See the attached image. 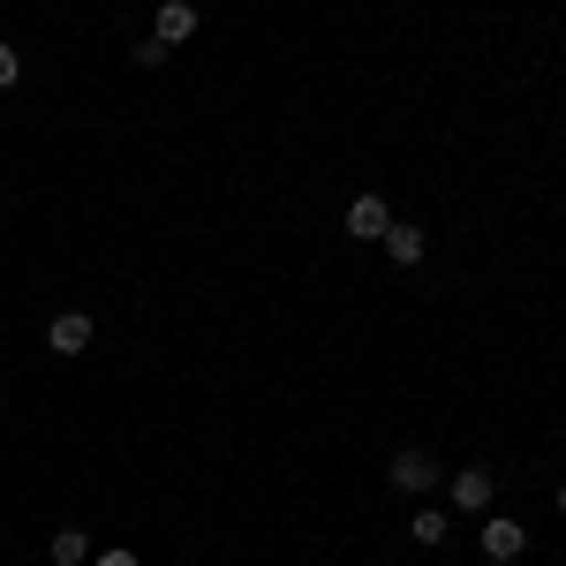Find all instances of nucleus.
I'll list each match as a JSON object with an SVG mask.
<instances>
[{"instance_id": "4", "label": "nucleus", "mask_w": 566, "mask_h": 566, "mask_svg": "<svg viewBox=\"0 0 566 566\" xmlns=\"http://www.w3.org/2000/svg\"><path fill=\"white\" fill-rule=\"evenodd\" d=\"M45 348H53V355H84L91 348V317H84V310H61V317L45 325Z\"/></svg>"}, {"instance_id": "1", "label": "nucleus", "mask_w": 566, "mask_h": 566, "mask_svg": "<svg viewBox=\"0 0 566 566\" xmlns=\"http://www.w3.org/2000/svg\"><path fill=\"white\" fill-rule=\"evenodd\" d=\"M392 491H408V499H423V491H438V461L423 453V446H400L392 453V469H386Z\"/></svg>"}, {"instance_id": "3", "label": "nucleus", "mask_w": 566, "mask_h": 566, "mask_svg": "<svg viewBox=\"0 0 566 566\" xmlns=\"http://www.w3.org/2000/svg\"><path fill=\"white\" fill-rule=\"evenodd\" d=\"M386 227H392L386 197H370V189H363V197L348 205V234H355V242H386Z\"/></svg>"}, {"instance_id": "2", "label": "nucleus", "mask_w": 566, "mask_h": 566, "mask_svg": "<svg viewBox=\"0 0 566 566\" xmlns=\"http://www.w3.org/2000/svg\"><path fill=\"white\" fill-rule=\"evenodd\" d=\"M522 544H528V528H522V522H506V514H491V522H483V559L514 566V559H522Z\"/></svg>"}, {"instance_id": "6", "label": "nucleus", "mask_w": 566, "mask_h": 566, "mask_svg": "<svg viewBox=\"0 0 566 566\" xmlns=\"http://www.w3.org/2000/svg\"><path fill=\"white\" fill-rule=\"evenodd\" d=\"M446 491H453V506H461V514H483V506H491V469H453Z\"/></svg>"}, {"instance_id": "13", "label": "nucleus", "mask_w": 566, "mask_h": 566, "mask_svg": "<svg viewBox=\"0 0 566 566\" xmlns=\"http://www.w3.org/2000/svg\"><path fill=\"white\" fill-rule=\"evenodd\" d=\"M559 514H566V491H559Z\"/></svg>"}, {"instance_id": "9", "label": "nucleus", "mask_w": 566, "mask_h": 566, "mask_svg": "<svg viewBox=\"0 0 566 566\" xmlns=\"http://www.w3.org/2000/svg\"><path fill=\"white\" fill-rule=\"evenodd\" d=\"M408 528H416V544H446V514H431V506H423Z\"/></svg>"}, {"instance_id": "11", "label": "nucleus", "mask_w": 566, "mask_h": 566, "mask_svg": "<svg viewBox=\"0 0 566 566\" xmlns=\"http://www.w3.org/2000/svg\"><path fill=\"white\" fill-rule=\"evenodd\" d=\"M15 76H23V53H15V45H0V91L15 84Z\"/></svg>"}, {"instance_id": "7", "label": "nucleus", "mask_w": 566, "mask_h": 566, "mask_svg": "<svg viewBox=\"0 0 566 566\" xmlns=\"http://www.w3.org/2000/svg\"><path fill=\"white\" fill-rule=\"evenodd\" d=\"M45 552H53V566H84L91 559V536H84V528H53Z\"/></svg>"}, {"instance_id": "12", "label": "nucleus", "mask_w": 566, "mask_h": 566, "mask_svg": "<svg viewBox=\"0 0 566 566\" xmlns=\"http://www.w3.org/2000/svg\"><path fill=\"white\" fill-rule=\"evenodd\" d=\"M91 566H136V552H91Z\"/></svg>"}, {"instance_id": "5", "label": "nucleus", "mask_w": 566, "mask_h": 566, "mask_svg": "<svg viewBox=\"0 0 566 566\" xmlns=\"http://www.w3.org/2000/svg\"><path fill=\"white\" fill-rule=\"evenodd\" d=\"M151 39H159V45H189V39H197V8H189V0H167L159 23H151Z\"/></svg>"}, {"instance_id": "10", "label": "nucleus", "mask_w": 566, "mask_h": 566, "mask_svg": "<svg viewBox=\"0 0 566 566\" xmlns=\"http://www.w3.org/2000/svg\"><path fill=\"white\" fill-rule=\"evenodd\" d=\"M167 53H175V45H159V39H136V69H159Z\"/></svg>"}, {"instance_id": "8", "label": "nucleus", "mask_w": 566, "mask_h": 566, "mask_svg": "<svg viewBox=\"0 0 566 566\" xmlns=\"http://www.w3.org/2000/svg\"><path fill=\"white\" fill-rule=\"evenodd\" d=\"M386 258L392 264H423V227H386Z\"/></svg>"}]
</instances>
